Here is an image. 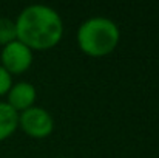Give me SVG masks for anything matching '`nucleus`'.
Returning <instances> with one entry per match:
<instances>
[{"instance_id":"obj_1","label":"nucleus","mask_w":159,"mask_h":158,"mask_svg":"<svg viewBox=\"0 0 159 158\" xmlns=\"http://www.w3.org/2000/svg\"><path fill=\"white\" fill-rule=\"evenodd\" d=\"M14 23L17 41L31 51L51 50L63 37V20L48 5L34 3L23 8Z\"/></svg>"},{"instance_id":"obj_2","label":"nucleus","mask_w":159,"mask_h":158,"mask_svg":"<svg viewBox=\"0 0 159 158\" xmlns=\"http://www.w3.org/2000/svg\"><path fill=\"white\" fill-rule=\"evenodd\" d=\"M120 41V30L114 20L94 16L84 20L76 33L79 50L90 57H105L114 51Z\"/></svg>"},{"instance_id":"obj_3","label":"nucleus","mask_w":159,"mask_h":158,"mask_svg":"<svg viewBox=\"0 0 159 158\" xmlns=\"http://www.w3.org/2000/svg\"><path fill=\"white\" fill-rule=\"evenodd\" d=\"M19 129L34 140H43L54 130V119L51 113L39 105H33L19 113Z\"/></svg>"},{"instance_id":"obj_4","label":"nucleus","mask_w":159,"mask_h":158,"mask_svg":"<svg viewBox=\"0 0 159 158\" xmlns=\"http://www.w3.org/2000/svg\"><path fill=\"white\" fill-rule=\"evenodd\" d=\"M34 51H31L26 45L19 42L17 39L12 41L11 44L2 47L0 51V65L11 74H22L30 70L33 65Z\"/></svg>"},{"instance_id":"obj_5","label":"nucleus","mask_w":159,"mask_h":158,"mask_svg":"<svg viewBox=\"0 0 159 158\" xmlns=\"http://www.w3.org/2000/svg\"><path fill=\"white\" fill-rule=\"evenodd\" d=\"M36 99H37L36 87L31 82L20 81V82L12 84V87L9 89V92L6 95L5 103L9 107H12L17 113H20V112L33 107L36 104Z\"/></svg>"},{"instance_id":"obj_6","label":"nucleus","mask_w":159,"mask_h":158,"mask_svg":"<svg viewBox=\"0 0 159 158\" xmlns=\"http://www.w3.org/2000/svg\"><path fill=\"white\" fill-rule=\"evenodd\" d=\"M19 129V113L5 101H0V143L14 135Z\"/></svg>"},{"instance_id":"obj_7","label":"nucleus","mask_w":159,"mask_h":158,"mask_svg":"<svg viewBox=\"0 0 159 158\" xmlns=\"http://www.w3.org/2000/svg\"><path fill=\"white\" fill-rule=\"evenodd\" d=\"M17 39L16 34V23L12 19L0 17V47H5Z\"/></svg>"},{"instance_id":"obj_8","label":"nucleus","mask_w":159,"mask_h":158,"mask_svg":"<svg viewBox=\"0 0 159 158\" xmlns=\"http://www.w3.org/2000/svg\"><path fill=\"white\" fill-rule=\"evenodd\" d=\"M12 76L0 65V96H5L8 95L9 89L12 87Z\"/></svg>"},{"instance_id":"obj_9","label":"nucleus","mask_w":159,"mask_h":158,"mask_svg":"<svg viewBox=\"0 0 159 158\" xmlns=\"http://www.w3.org/2000/svg\"><path fill=\"white\" fill-rule=\"evenodd\" d=\"M59 158H68V157H59Z\"/></svg>"}]
</instances>
